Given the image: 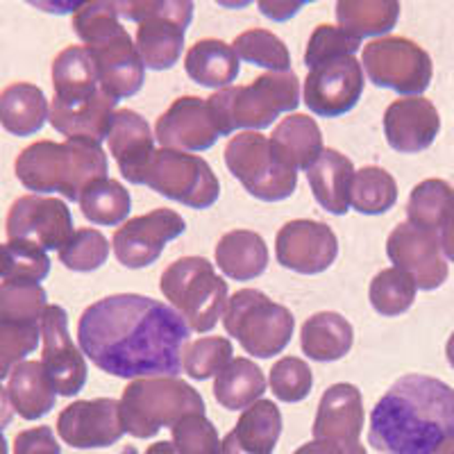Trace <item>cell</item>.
I'll list each match as a JSON object with an SVG mask.
<instances>
[{
    "label": "cell",
    "instance_id": "obj_1",
    "mask_svg": "<svg viewBox=\"0 0 454 454\" xmlns=\"http://www.w3.org/2000/svg\"><path fill=\"white\" fill-rule=\"evenodd\" d=\"M189 325L173 307L139 294H116L82 311L78 343L96 368L123 380L177 377Z\"/></svg>",
    "mask_w": 454,
    "mask_h": 454
},
{
    "label": "cell",
    "instance_id": "obj_2",
    "mask_svg": "<svg viewBox=\"0 0 454 454\" xmlns=\"http://www.w3.org/2000/svg\"><path fill=\"white\" fill-rule=\"evenodd\" d=\"M454 436V388L409 372L371 411L368 443L382 454H436Z\"/></svg>",
    "mask_w": 454,
    "mask_h": 454
},
{
    "label": "cell",
    "instance_id": "obj_3",
    "mask_svg": "<svg viewBox=\"0 0 454 454\" xmlns=\"http://www.w3.org/2000/svg\"><path fill=\"white\" fill-rule=\"evenodd\" d=\"M73 30L91 51L100 89L109 98H132L145 82V64L121 23L116 3L93 0L73 12Z\"/></svg>",
    "mask_w": 454,
    "mask_h": 454
},
{
    "label": "cell",
    "instance_id": "obj_4",
    "mask_svg": "<svg viewBox=\"0 0 454 454\" xmlns=\"http://www.w3.org/2000/svg\"><path fill=\"white\" fill-rule=\"evenodd\" d=\"M16 180L35 196L59 193L67 200L78 202L80 193L91 182L107 177L109 161L103 145L89 139L36 141L14 161Z\"/></svg>",
    "mask_w": 454,
    "mask_h": 454
},
{
    "label": "cell",
    "instance_id": "obj_5",
    "mask_svg": "<svg viewBox=\"0 0 454 454\" xmlns=\"http://www.w3.org/2000/svg\"><path fill=\"white\" fill-rule=\"evenodd\" d=\"M221 135L250 128L253 132L273 125L279 114L300 105V80L295 73H263L246 87H227L207 98Z\"/></svg>",
    "mask_w": 454,
    "mask_h": 454
},
{
    "label": "cell",
    "instance_id": "obj_6",
    "mask_svg": "<svg viewBox=\"0 0 454 454\" xmlns=\"http://www.w3.org/2000/svg\"><path fill=\"white\" fill-rule=\"evenodd\" d=\"M121 423L135 439H153L161 427H176L192 413H205L200 393L180 377H141L123 388Z\"/></svg>",
    "mask_w": 454,
    "mask_h": 454
},
{
    "label": "cell",
    "instance_id": "obj_7",
    "mask_svg": "<svg viewBox=\"0 0 454 454\" xmlns=\"http://www.w3.org/2000/svg\"><path fill=\"white\" fill-rule=\"evenodd\" d=\"M160 289L189 330L212 332L227 307V282L205 257H180L161 273Z\"/></svg>",
    "mask_w": 454,
    "mask_h": 454
},
{
    "label": "cell",
    "instance_id": "obj_8",
    "mask_svg": "<svg viewBox=\"0 0 454 454\" xmlns=\"http://www.w3.org/2000/svg\"><path fill=\"white\" fill-rule=\"evenodd\" d=\"M121 19L137 21V51L150 71H168L184 51L193 21V3L186 0H135L116 3Z\"/></svg>",
    "mask_w": 454,
    "mask_h": 454
},
{
    "label": "cell",
    "instance_id": "obj_9",
    "mask_svg": "<svg viewBox=\"0 0 454 454\" xmlns=\"http://www.w3.org/2000/svg\"><path fill=\"white\" fill-rule=\"evenodd\" d=\"M223 325L248 355L270 359L291 343L295 318L262 291L241 289L227 300Z\"/></svg>",
    "mask_w": 454,
    "mask_h": 454
},
{
    "label": "cell",
    "instance_id": "obj_10",
    "mask_svg": "<svg viewBox=\"0 0 454 454\" xmlns=\"http://www.w3.org/2000/svg\"><path fill=\"white\" fill-rule=\"evenodd\" d=\"M225 166L243 189L262 202L286 200L298 189V170L291 168L269 137L259 132H239L227 141Z\"/></svg>",
    "mask_w": 454,
    "mask_h": 454
},
{
    "label": "cell",
    "instance_id": "obj_11",
    "mask_svg": "<svg viewBox=\"0 0 454 454\" xmlns=\"http://www.w3.org/2000/svg\"><path fill=\"white\" fill-rule=\"evenodd\" d=\"M362 67L368 82L400 96H419L432 82V57L407 36H382L364 46Z\"/></svg>",
    "mask_w": 454,
    "mask_h": 454
},
{
    "label": "cell",
    "instance_id": "obj_12",
    "mask_svg": "<svg viewBox=\"0 0 454 454\" xmlns=\"http://www.w3.org/2000/svg\"><path fill=\"white\" fill-rule=\"evenodd\" d=\"M145 186L198 212L216 205L221 196V182L212 166L202 157L170 148L155 150L145 176Z\"/></svg>",
    "mask_w": 454,
    "mask_h": 454
},
{
    "label": "cell",
    "instance_id": "obj_13",
    "mask_svg": "<svg viewBox=\"0 0 454 454\" xmlns=\"http://www.w3.org/2000/svg\"><path fill=\"white\" fill-rule=\"evenodd\" d=\"M7 243H23L43 250H62L64 243L71 239L73 216L64 200L51 196L16 198L7 214Z\"/></svg>",
    "mask_w": 454,
    "mask_h": 454
},
{
    "label": "cell",
    "instance_id": "obj_14",
    "mask_svg": "<svg viewBox=\"0 0 454 454\" xmlns=\"http://www.w3.org/2000/svg\"><path fill=\"white\" fill-rule=\"evenodd\" d=\"M364 67L356 57H339L311 68L302 87L307 107L323 119L343 116L359 103L364 93Z\"/></svg>",
    "mask_w": 454,
    "mask_h": 454
},
{
    "label": "cell",
    "instance_id": "obj_15",
    "mask_svg": "<svg viewBox=\"0 0 454 454\" xmlns=\"http://www.w3.org/2000/svg\"><path fill=\"white\" fill-rule=\"evenodd\" d=\"M186 232V221L173 209H153L125 221L114 232V254L125 269H145L164 253V246Z\"/></svg>",
    "mask_w": 454,
    "mask_h": 454
},
{
    "label": "cell",
    "instance_id": "obj_16",
    "mask_svg": "<svg viewBox=\"0 0 454 454\" xmlns=\"http://www.w3.org/2000/svg\"><path fill=\"white\" fill-rule=\"evenodd\" d=\"M275 257L282 269L300 275L325 273L339 257V239L323 221L298 218L279 227Z\"/></svg>",
    "mask_w": 454,
    "mask_h": 454
},
{
    "label": "cell",
    "instance_id": "obj_17",
    "mask_svg": "<svg viewBox=\"0 0 454 454\" xmlns=\"http://www.w3.org/2000/svg\"><path fill=\"white\" fill-rule=\"evenodd\" d=\"M366 423L362 391L355 384H332L318 403L314 420V439L336 445L343 454H368L362 445Z\"/></svg>",
    "mask_w": 454,
    "mask_h": 454
},
{
    "label": "cell",
    "instance_id": "obj_18",
    "mask_svg": "<svg viewBox=\"0 0 454 454\" xmlns=\"http://www.w3.org/2000/svg\"><path fill=\"white\" fill-rule=\"evenodd\" d=\"M42 366L51 377L57 395H78L87 384V362L82 350L68 334V314L64 307L48 305L42 316Z\"/></svg>",
    "mask_w": 454,
    "mask_h": 454
},
{
    "label": "cell",
    "instance_id": "obj_19",
    "mask_svg": "<svg viewBox=\"0 0 454 454\" xmlns=\"http://www.w3.org/2000/svg\"><path fill=\"white\" fill-rule=\"evenodd\" d=\"M441 250V237L411 223L393 227L387 239V254L395 269L411 275L423 291H436L448 279V263Z\"/></svg>",
    "mask_w": 454,
    "mask_h": 454
},
{
    "label": "cell",
    "instance_id": "obj_20",
    "mask_svg": "<svg viewBox=\"0 0 454 454\" xmlns=\"http://www.w3.org/2000/svg\"><path fill=\"white\" fill-rule=\"evenodd\" d=\"M57 434L75 450L112 448L125 434L119 400L96 397L68 404L57 419Z\"/></svg>",
    "mask_w": 454,
    "mask_h": 454
},
{
    "label": "cell",
    "instance_id": "obj_21",
    "mask_svg": "<svg viewBox=\"0 0 454 454\" xmlns=\"http://www.w3.org/2000/svg\"><path fill=\"white\" fill-rule=\"evenodd\" d=\"M221 128L207 100L198 96H182L157 119L155 139L161 148L182 153H205L218 141Z\"/></svg>",
    "mask_w": 454,
    "mask_h": 454
},
{
    "label": "cell",
    "instance_id": "obj_22",
    "mask_svg": "<svg viewBox=\"0 0 454 454\" xmlns=\"http://www.w3.org/2000/svg\"><path fill=\"white\" fill-rule=\"evenodd\" d=\"M441 132V116L427 98L393 100L384 112V137L403 155L423 153Z\"/></svg>",
    "mask_w": 454,
    "mask_h": 454
},
{
    "label": "cell",
    "instance_id": "obj_23",
    "mask_svg": "<svg viewBox=\"0 0 454 454\" xmlns=\"http://www.w3.org/2000/svg\"><path fill=\"white\" fill-rule=\"evenodd\" d=\"M107 144L121 176L132 184H145L150 161L155 157V135L148 121L139 112L119 109L114 114Z\"/></svg>",
    "mask_w": 454,
    "mask_h": 454
},
{
    "label": "cell",
    "instance_id": "obj_24",
    "mask_svg": "<svg viewBox=\"0 0 454 454\" xmlns=\"http://www.w3.org/2000/svg\"><path fill=\"white\" fill-rule=\"evenodd\" d=\"M116 105H119V100L109 98L105 91L84 100L52 98L48 121L67 139H89L103 144L109 135V128H112Z\"/></svg>",
    "mask_w": 454,
    "mask_h": 454
},
{
    "label": "cell",
    "instance_id": "obj_25",
    "mask_svg": "<svg viewBox=\"0 0 454 454\" xmlns=\"http://www.w3.org/2000/svg\"><path fill=\"white\" fill-rule=\"evenodd\" d=\"M282 434V413L270 400H259L241 413L221 441V454H273Z\"/></svg>",
    "mask_w": 454,
    "mask_h": 454
},
{
    "label": "cell",
    "instance_id": "obj_26",
    "mask_svg": "<svg viewBox=\"0 0 454 454\" xmlns=\"http://www.w3.org/2000/svg\"><path fill=\"white\" fill-rule=\"evenodd\" d=\"M352 180H355V166L334 148L323 150V155L307 170V182L316 202L334 216H343L350 209Z\"/></svg>",
    "mask_w": 454,
    "mask_h": 454
},
{
    "label": "cell",
    "instance_id": "obj_27",
    "mask_svg": "<svg viewBox=\"0 0 454 454\" xmlns=\"http://www.w3.org/2000/svg\"><path fill=\"white\" fill-rule=\"evenodd\" d=\"M270 144L291 168L309 170L323 155V132L307 114H289L278 123L270 135Z\"/></svg>",
    "mask_w": 454,
    "mask_h": 454
},
{
    "label": "cell",
    "instance_id": "obj_28",
    "mask_svg": "<svg viewBox=\"0 0 454 454\" xmlns=\"http://www.w3.org/2000/svg\"><path fill=\"white\" fill-rule=\"evenodd\" d=\"M51 107L36 84L14 82L0 91V125L14 137H32L46 125Z\"/></svg>",
    "mask_w": 454,
    "mask_h": 454
},
{
    "label": "cell",
    "instance_id": "obj_29",
    "mask_svg": "<svg viewBox=\"0 0 454 454\" xmlns=\"http://www.w3.org/2000/svg\"><path fill=\"white\" fill-rule=\"evenodd\" d=\"M214 254L223 275L237 282L257 279L269 266L266 241L253 230H232L223 234Z\"/></svg>",
    "mask_w": 454,
    "mask_h": 454
},
{
    "label": "cell",
    "instance_id": "obj_30",
    "mask_svg": "<svg viewBox=\"0 0 454 454\" xmlns=\"http://www.w3.org/2000/svg\"><path fill=\"white\" fill-rule=\"evenodd\" d=\"M355 330L350 320L336 311H320L305 320L300 330V346L314 362H339L350 352Z\"/></svg>",
    "mask_w": 454,
    "mask_h": 454
},
{
    "label": "cell",
    "instance_id": "obj_31",
    "mask_svg": "<svg viewBox=\"0 0 454 454\" xmlns=\"http://www.w3.org/2000/svg\"><path fill=\"white\" fill-rule=\"evenodd\" d=\"M184 71L200 87L227 89L239 78V57L221 39H200L186 51Z\"/></svg>",
    "mask_w": 454,
    "mask_h": 454
},
{
    "label": "cell",
    "instance_id": "obj_32",
    "mask_svg": "<svg viewBox=\"0 0 454 454\" xmlns=\"http://www.w3.org/2000/svg\"><path fill=\"white\" fill-rule=\"evenodd\" d=\"M12 407L23 420H39L55 409L57 391L42 362H23L12 371L7 384Z\"/></svg>",
    "mask_w": 454,
    "mask_h": 454
},
{
    "label": "cell",
    "instance_id": "obj_33",
    "mask_svg": "<svg viewBox=\"0 0 454 454\" xmlns=\"http://www.w3.org/2000/svg\"><path fill=\"white\" fill-rule=\"evenodd\" d=\"M52 89L57 100H84L103 91L96 62L87 46H68L55 57Z\"/></svg>",
    "mask_w": 454,
    "mask_h": 454
},
{
    "label": "cell",
    "instance_id": "obj_34",
    "mask_svg": "<svg viewBox=\"0 0 454 454\" xmlns=\"http://www.w3.org/2000/svg\"><path fill=\"white\" fill-rule=\"evenodd\" d=\"M266 377L263 371L250 359H232L214 380V397L227 411H246L266 393Z\"/></svg>",
    "mask_w": 454,
    "mask_h": 454
},
{
    "label": "cell",
    "instance_id": "obj_35",
    "mask_svg": "<svg viewBox=\"0 0 454 454\" xmlns=\"http://www.w3.org/2000/svg\"><path fill=\"white\" fill-rule=\"evenodd\" d=\"M407 216L413 227L427 232H443L454 218V189L445 180H423L413 186L407 202Z\"/></svg>",
    "mask_w": 454,
    "mask_h": 454
},
{
    "label": "cell",
    "instance_id": "obj_36",
    "mask_svg": "<svg viewBox=\"0 0 454 454\" xmlns=\"http://www.w3.org/2000/svg\"><path fill=\"white\" fill-rule=\"evenodd\" d=\"M400 19V3L395 0H340L336 3V21L340 30L364 36L387 35Z\"/></svg>",
    "mask_w": 454,
    "mask_h": 454
},
{
    "label": "cell",
    "instance_id": "obj_37",
    "mask_svg": "<svg viewBox=\"0 0 454 454\" xmlns=\"http://www.w3.org/2000/svg\"><path fill=\"white\" fill-rule=\"evenodd\" d=\"M80 209L89 223L100 227H114L125 223L132 209V196L121 182L100 177L80 193Z\"/></svg>",
    "mask_w": 454,
    "mask_h": 454
},
{
    "label": "cell",
    "instance_id": "obj_38",
    "mask_svg": "<svg viewBox=\"0 0 454 454\" xmlns=\"http://www.w3.org/2000/svg\"><path fill=\"white\" fill-rule=\"evenodd\" d=\"M48 307V295L39 282L10 278L0 282V320L42 325V316Z\"/></svg>",
    "mask_w": 454,
    "mask_h": 454
},
{
    "label": "cell",
    "instance_id": "obj_39",
    "mask_svg": "<svg viewBox=\"0 0 454 454\" xmlns=\"http://www.w3.org/2000/svg\"><path fill=\"white\" fill-rule=\"evenodd\" d=\"M395 202L397 182L388 170L380 168V166H364V168L355 170L350 205L356 212L377 216V214H387Z\"/></svg>",
    "mask_w": 454,
    "mask_h": 454
},
{
    "label": "cell",
    "instance_id": "obj_40",
    "mask_svg": "<svg viewBox=\"0 0 454 454\" xmlns=\"http://www.w3.org/2000/svg\"><path fill=\"white\" fill-rule=\"evenodd\" d=\"M416 291H419L416 279L393 266V269L380 270L372 278L368 298H371V305L377 314L395 318V316H403L404 311L411 309Z\"/></svg>",
    "mask_w": 454,
    "mask_h": 454
},
{
    "label": "cell",
    "instance_id": "obj_41",
    "mask_svg": "<svg viewBox=\"0 0 454 454\" xmlns=\"http://www.w3.org/2000/svg\"><path fill=\"white\" fill-rule=\"evenodd\" d=\"M234 52L241 62L269 68L270 73L291 71V52L278 35L262 27L246 30L234 39Z\"/></svg>",
    "mask_w": 454,
    "mask_h": 454
},
{
    "label": "cell",
    "instance_id": "obj_42",
    "mask_svg": "<svg viewBox=\"0 0 454 454\" xmlns=\"http://www.w3.org/2000/svg\"><path fill=\"white\" fill-rule=\"evenodd\" d=\"M232 355L234 350L230 339H225V336H202V339L192 340L184 348L182 368L192 380L205 382L209 377H216L227 364L232 362Z\"/></svg>",
    "mask_w": 454,
    "mask_h": 454
},
{
    "label": "cell",
    "instance_id": "obj_43",
    "mask_svg": "<svg viewBox=\"0 0 454 454\" xmlns=\"http://www.w3.org/2000/svg\"><path fill=\"white\" fill-rule=\"evenodd\" d=\"M109 259V241L93 227H82L71 234L59 250V262L75 273H93Z\"/></svg>",
    "mask_w": 454,
    "mask_h": 454
},
{
    "label": "cell",
    "instance_id": "obj_44",
    "mask_svg": "<svg viewBox=\"0 0 454 454\" xmlns=\"http://www.w3.org/2000/svg\"><path fill=\"white\" fill-rule=\"evenodd\" d=\"M269 384L279 403H302L314 388V372L298 356H282L270 368Z\"/></svg>",
    "mask_w": 454,
    "mask_h": 454
},
{
    "label": "cell",
    "instance_id": "obj_45",
    "mask_svg": "<svg viewBox=\"0 0 454 454\" xmlns=\"http://www.w3.org/2000/svg\"><path fill=\"white\" fill-rule=\"evenodd\" d=\"M39 339H42V325L0 320V382L36 350Z\"/></svg>",
    "mask_w": 454,
    "mask_h": 454
},
{
    "label": "cell",
    "instance_id": "obj_46",
    "mask_svg": "<svg viewBox=\"0 0 454 454\" xmlns=\"http://www.w3.org/2000/svg\"><path fill=\"white\" fill-rule=\"evenodd\" d=\"M359 48H362V39L348 35L339 26L323 23V26L311 32L305 51V67L311 71V68L332 62V59H339V57H355Z\"/></svg>",
    "mask_w": 454,
    "mask_h": 454
},
{
    "label": "cell",
    "instance_id": "obj_47",
    "mask_svg": "<svg viewBox=\"0 0 454 454\" xmlns=\"http://www.w3.org/2000/svg\"><path fill=\"white\" fill-rule=\"evenodd\" d=\"M173 432V441L177 454H221V439L214 423L205 413H192L182 419Z\"/></svg>",
    "mask_w": 454,
    "mask_h": 454
},
{
    "label": "cell",
    "instance_id": "obj_48",
    "mask_svg": "<svg viewBox=\"0 0 454 454\" xmlns=\"http://www.w3.org/2000/svg\"><path fill=\"white\" fill-rule=\"evenodd\" d=\"M12 254V270L10 278L32 279L42 284L51 273V257L43 250L35 246H23V243H7ZM7 278V279H10Z\"/></svg>",
    "mask_w": 454,
    "mask_h": 454
},
{
    "label": "cell",
    "instance_id": "obj_49",
    "mask_svg": "<svg viewBox=\"0 0 454 454\" xmlns=\"http://www.w3.org/2000/svg\"><path fill=\"white\" fill-rule=\"evenodd\" d=\"M62 445L51 427H32L16 434L14 454H59Z\"/></svg>",
    "mask_w": 454,
    "mask_h": 454
},
{
    "label": "cell",
    "instance_id": "obj_50",
    "mask_svg": "<svg viewBox=\"0 0 454 454\" xmlns=\"http://www.w3.org/2000/svg\"><path fill=\"white\" fill-rule=\"evenodd\" d=\"M302 5L305 3H269V0H262L259 10L269 16V19H273V21H286L294 14H298Z\"/></svg>",
    "mask_w": 454,
    "mask_h": 454
},
{
    "label": "cell",
    "instance_id": "obj_51",
    "mask_svg": "<svg viewBox=\"0 0 454 454\" xmlns=\"http://www.w3.org/2000/svg\"><path fill=\"white\" fill-rule=\"evenodd\" d=\"M12 419H14V407H12L10 393L0 384V429L10 427Z\"/></svg>",
    "mask_w": 454,
    "mask_h": 454
},
{
    "label": "cell",
    "instance_id": "obj_52",
    "mask_svg": "<svg viewBox=\"0 0 454 454\" xmlns=\"http://www.w3.org/2000/svg\"><path fill=\"white\" fill-rule=\"evenodd\" d=\"M294 454H343L336 445L325 443V441H311V443L300 445Z\"/></svg>",
    "mask_w": 454,
    "mask_h": 454
},
{
    "label": "cell",
    "instance_id": "obj_53",
    "mask_svg": "<svg viewBox=\"0 0 454 454\" xmlns=\"http://www.w3.org/2000/svg\"><path fill=\"white\" fill-rule=\"evenodd\" d=\"M441 250H443V254L450 262H454V218L445 225L443 232H441Z\"/></svg>",
    "mask_w": 454,
    "mask_h": 454
},
{
    "label": "cell",
    "instance_id": "obj_54",
    "mask_svg": "<svg viewBox=\"0 0 454 454\" xmlns=\"http://www.w3.org/2000/svg\"><path fill=\"white\" fill-rule=\"evenodd\" d=\"M10 270H12L10 248H7L5 243H0V279L10 278Z\"/></svg>",
    "mask_w": 454,
    "mask_h": 454
},
{
    "label": "cell",
    "instance_id": "obj_55",
    "mask_svg": "<svg viewBox=\"0 0 454 454\" xmlns=\"http://www.w3.org/2000/svg\"><path fill=\"white\" fill-rule=\"evenodd\" d=\"M145 454H177V452L173 443H168V441H160V443L150 445V448L145 450Z\"/></svg>",
    "mask_w": 454,
    "mask_h": 454
},
{
    "label": "cell",
    "instance_id": "obj_56",
    "mask_svg": "<svg viewBox=\"0 0 454 454\" xmlns=\"http://www.w3.org/2000/svg\"><path fill=\"white\" fill-rule=\"evenodd\" d=\"M445 355H448V362H450V366L454 368V332H452V336H450L448 346H445Z\"/></svg>",
    "mask_w": 454,
    "mask_h": 454
},
{
    "label": "cell",
    "instance_id": "obj_57",
    "mask_svg": "<svg viewBox=\"0 0 454 454\" xmlns=\"http://www.w3.org/2000/svg\"><path fill=\"white\" fill-rule=\"evenodd\" d=\"M436 454H454V436L445 441V443L436 450Z\"/></svg>",
    "mask_w": 454,
    "mask_h": 454
},
{
    "label": "cell",
    "instance_id": "obj_58",
    "mask_svg": "<svg viewBox=\"0 0 454 454\" xmlns=\"http://www.w3.org/2000/svg\"><path fill=\"white\" fill-rule=\"evenodd\" d=\"M0 454H10V448H7V439H5V434H3V429H0Z\"/></svg>",
    "mask_w": 454,
    "mask_h": 454
}]
</instances>
